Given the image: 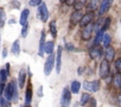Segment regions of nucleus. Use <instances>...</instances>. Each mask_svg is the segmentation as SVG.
Instances as JSON below:
<instances>
[{
	"instance_id": "20e7f679",
	"label": "nucleus",
	"mask_w": 121,
	"mask_h": 107,
	"mask_svg": "<svg viewBox=\"0 0 121 107\" xmlns=\"http://www.w3.org/2000/svg\"><path fill=\"white\" fill-rule=\"evenodd\" d=\"M109 62H107L106 60H103L101 63H100V76L102 79H107L108 75H109Z\"/></svg>"
},
{
	"instance_id": "e433bc0d",
	"label": "nucleus",
	"mask_w": 121,
	"mask_h": 107,
	"mask_svg": "<svg viewBox=\"0 0 121 107\" xmlns=\"http://www.w3.org/2000/svg\"><path fill=\"white\" fill-rule=\"evenodd\" d=\"M90 105L93 107H96V100L95 99H90Z\"/></svg>"
},
{
	"instance_id": "39448f33",
	"label": "nucleus",
	"mask_w": 121,
	"mask_h": 107,
	"mask_svg": "<svg viewBox=\"0 0 121 107\" xmlns=\"http://www.w3.org/2000/svg\"><path fill=\"white\" fill-rule=\"evenodd\" d=\"M38 16H39V18L43 22H46L48 20V18H49V11H48V7H46L45 3H42V5L38 7Z\"/></svg>"
},
{
	"instance_id": "72a5a7b5",
	"label": "nucleus",
	"mask_w": 121,
	"mask_h": 107,
	"mask_svg": "<svg viewBox=\"0 0 121 107\" xmlns=\"http://www.w3.org/2000/svg\"><path fill=\"white\" fill-rule=\"evenodd\" d=\"M27 32H29V25L26 24V25L23 27V30H22V36H23V37H26Z\"/></svg>"
},
{
	"instance_id": "2eb2a0df",
	"label": "nucleus",
	"mask_w": 121,
	"mask_h": 107,
	"mask_svg": "<svg viewBox=\"0 0 121 107\" xmlns=\"http://www.w3.org/2000/svg\"><path fill=\"white\" fill-rule=\"evenodd\" d=\"M29 14H30V11L29 10H24L23 12H22V16H20V20H19V23L22 24V25H26L27 24V17H29Z\"/></svg>"
},
{
	"instance_id": "a211bd4d",
	"label": "nucleus",
	"mask_w": 121,
	"mask_h": 107,
	"mask_svg": "<svg viewBox=\"0 0 121 107\" xmlns=\"http://www.w3.org/2000/svg\"><path fill=\"white\" fill-rule=\"evenodd\" d=\"M113 86L115 88H120L121 87V74H116L113 77Z\"/></svg>"
},
{
	"instance_id": "412c9836",
	"label": "nucleus",
	"mask_w": 121,
	"mask_h": 107,
	"mask_svg": "<svg viewBox=\"0 0 121 107\" xmlns=\"http://www.w3.org/2000/svg\"><path fill=\"white\" fill-rule=\"evenodd\" d=\"M6 79H7V73H6V70L1 69L0 70V85H5Z\"/></svg>"
},
{
	"instance_id": "b1692460",
	"label": "nucleus",
	"mask_w": 121,
	"mask_h": 107,
	"mask_svg": "<svg viewBox=\"0 0 121 107\" xmlns=\"http://www.w3.org/2000/svg\"><path fill=\"white\" fill-rule=\"evenodd\" d=\"M97 6H99V1H96V0H94V1H90V3H89V5H88V10H89V12H91V11L96 10V9H97Z\"/></svg>"
},
{
	"instance_id": "dca6fc26",
	"label": "nucleus",
	"mask_w": 121,
	"mask_h": 107,
	"mask_svg": "<svg viewBox=\"0 0 121 107\" xmlns=\"http://www.w3.org/2000/svg\"><path fill=\"white\" fill-rule=\"evenodd\" d=\"M52 51H53V42L49 40V42H46L45 45H44V52H46V54H49V55H51Z\"/></svg>"
},
{
	"instance_id": "9b49d317",
	"label": "nucleus",
	"mask_w": 121,
	"mask_h": 107,
	"mask_svg": "<svg viewBox=\"0 0 121 107\" xmlns=\"http://www.w3.org/2000/svg\"><path fill=\"white\" fill-rule=\"evenodd\" d=\"M104 55H106V61L107 62H112L114 60V56H115V50L112 48V46H108L106 48V52H104Z\"/></svg>"
},
{
	"instance_id": "f8f14e48",
	"label": "nucleus",
	"mask_w": 121,
	"mask_h": 107,
	"mask_svg": "<svg viewBox=\"0 0 121 107\" xmlns=\"http://www.w3.org/2000/svg\"><path fill=\"white\" fill-rule=\"evenodd\" d=\"M89 56H90V58H97L99 56H101V48L99 46V45H95V46H93V49L90 50V52H89Z\"/></svg>"
},
{
	"instance_id": "473e14b6",
	"label": "nucleus",
	"mask_w": 121,
	"mask_h": 107,
	"mask_svg": "<svg viewBox=\"0 0 121 107\" xmlns=\"http://www.w3.org/2000/svg\"><path fill=\"white\" fill-rule=\"evenodd\" d=\"M100 89V82L99 81H93V92H97Z\"/></svg>"
},
{
	"instance_id": "a878e982",
	"label": "nucleus",
	"mask_w": 121,
	"mask_h": 107,
	"mask_svg": "<svg viewBox=\"0 0 121 107\" xmlns=\"http://www.w3.org/2000/svg\"><path fill=\"white\" fill-rule=\"evenodd\" d=\"M0 107H11V102L5 98H0Z\"/></svg>"
},
{
	"instance_id": "c756f323",
	"label": "nucleus",
	"mask_w": 121,
	"mask_h": 107,
	"mask_svg": "<svg viewBox=\"0 0 121 107\" xmlns=\"http://www.w3.org/2000/svg\"><path fill=\"white\" fill-rule=\"evenodd\" d=\"M75 9H76V11H80L81 9H83V6H84V1H75Z\"/></svg>"
},
{
	"instance_id": "ea45409f",
	"label": "nucleus",
	"mask_w": 121,
	"mask_h": 107,
	"mask_svg": "<svg viewBox=\"0 0 121 107\" xmlns=\"http://www.w3.org/2000/svg\"><path fill=\"white\" fill-rule=\"evenodd\" d=\"M7 56V49L5 48L4 50H3V57H6Z\"/></svg>"
},
{
	"instance_id": "37998d69",
	"label": "nucleus",
	"mask_w": 121,
	"mask_h": 107,
	"mask_svg": "<svg viewBox=\"0 0 121 107\" xmlns=\"http://www.w3.org/2000/svg\"><path fill=\"white\" fill-rule=\"evenodd\" d=\"M120 88H121V87H120Z\"/></svg>"
},
{
	"instance_id": "7ed1b4c3",
	"label": "nucleus",
	"mask_w": 121,
	"mask_h": 107,
	"mask_svg": "<svg viewBox=\"0 0 121 107\" xmlns=\"http://www.w3.org/2000/svg\"><path fill=\"white\" fill-rule=\"evenodd\" d=\"M53 66H55V54H51V55L48 57L46 62H45V66H44V73L45 75H50L51 70L53 69Z\"/></svg>"
},
{
	"instance_id": "6ab92c4d",
	"label": "nucleus",
	"mask_w": 121,
	"mask_h": 107,
	"mask_svg": "<svg viewBox=\"0 0 121 107\" xmlns=\"http://www.w3.org/2000/svg\"><path fill=\"white\" fill-rule=\"evenodd\" d=\"M19 52H20V46H19V40H16L12 45V54L16 56L19 55Z\"/></svg>"
},
{
	"instance_id": "bb28decb",
	"label": "nucleus",
	"mask_w": 121,
	"mask_h": 107,
	"mask_svg": "<svg viewBox=\"0 0 121 107\" xmlns=\"http://www.w3.org/2000/svg\"><path fill=\"white\" fill-rule=\"evenodd\" d=\"M109 25H110V17H107V18H106V20H104V23H103V25H102L101 31H102V32H103V31H106V30L109 27Z\"/></svg>"
},
{
	"instance_id": "cd10ccee",
	"label": "nucleus",
	"mask_w": 121,
	"mask_h": 107,
	"mask_svg": "<svg viewBox=\"0 0 121 107\" xmlns=\"http://www.w3.org/2000/svg\"><path fill=\"white\" fill-rule=\"evenodd\" d=\"M50 31H51L52 36L56 37V35H57V29H56V23H55V22H51V23H50Z\"/></svg>"
},
{
	"instance_id": "1a4fd4ad",
	"label": "nucleus",
	"mask_w": 121,
	"mask_h": 107,
	"mask_svg": "<svg viewBox=\"0 0 121 107\" xmlns=\"http://www.w3.org/2000/svg\"><path fill=\"white\" fill-rule=\"evenodd\" d=\"M60 67H62V48L58 46L57 49V55H56V71H60Z\"/></svg>"
},
{
	"instance_id": "f3484780",
	"label": "nucleus",
	"mask_w": 121,
	"mask_h": 107,
	"mask_svg": "<svg viewBox=\"0 0 121 107\" xmlns=\"http://www.w3.org/2000/svg\"><path fill=\"white\" fill-rule=\"evenodd\" d=\"M44 40H45V32L43 31L42 37H40V43H39V55L40 56H43V54H44V45H45Z\"/></svg>"
},
{
	"instance_id": "393cba45",
	"label": "nucleus",
	"mask_w": 121,
	"mask_h": 107,
	"mask_svg": "<svg viewBox=\"0 0 121 107\" xmlns=\"http://www.w3.org/2000/svg\"><path fill=\"white\" fill-rule=\"evenodd\" d=\"M89 100H90V95L88 93H83L81 96V105H86Z\"/></svg>"
},
{
	"instance_id": "aec40b11",
	"label": "nucleus",
	"mask_w": 121,
	"mask_h": 107,
	"mask_svg": "<svg viewBox=\"0 0 121 107\" xmlns=\"http://www.w3.org/2000/svg\"><path fill=\"white\" fill-rule=\"evenodd\" d=\"M80 87H81V83H80L78 81H73V82H71V93H74V94L78 93Z\"/></svg>"
},
{
	"instance_id": "f704fd0d",
	"label": "nucleus",
	"mask_w": 121,
	"mask_h": 107,
	"mask_svg": "<svg viewBox=\"0 0 121 107\" xmlns=\"http://www.w3.org/2000/svg\"><path fill=\"white\" fill-rule=\"evenodd\" d=\"M30 5H32V6H40L42 5V1H39V0H36V1H30Z\"/></svg>"
},
{
	"instance_id": "6e6552de",
	"label": "nucleus",
	"mask_w": 121,
	"mask_h": 107,
	"mask_svg": "<svg viewBox=\"0 0 121 107\" xmlns=\"http://www.w3.org/2000/svg\"><path fill=\"white\" fill-rule=\"evenodd\" d=\"M93 18H94V13H93V12H87L86 14H83V18H82V20H81V23H80L81 26L84 27V26L91 24Z\"/></svg>"
},
{
	"instance_id": "4be33fe9",
	"label": "nucleus",
	"mask_w": 121,
	"mask_h": 107,
	"mask_svg": "<svg viewBox=\"0 0 121 107\" xmlns=\"http://www.w3.org/2000/svg\"><path fill=\"white\" fill-rule=\"evenodd\" d=\"M102 39H103V32L100 30V31L97 32V35H96L95 39H94V44H95V45H99V43H100V42H102Z\"/></svg>"
},
{
	"instance_id": "ddd939ff",
	"label": "nucleus",
	"mask_w": 121,
	"mask_h": 107,
	"mask_svg": "<svg viewBox=\"0 0 121 107\" xmlns=\"http://www.w3.org/2000/svg\"><path fill=\"white\" fill-rule=\"evenodd\" d=\"M31 100H32V86L29 85V87L26 89V93H25V103H26V106H30Z\"/></svg>"
},
{
	"instance_id": "f257e3e1",
	"label": "nucleus",
	"mask_w": 121,
	"mask_h": 107,
	"mask_svg": "<svg viewBox=\"0 0 121 107\" xmlns=\"http://www.w3.org/2000/svg\"><path fill=\"white\" fill-rule=\"evenodd\" d=\"M4 98L7 101H17L18 100V88H17V82L16 80H12L4 90Z\"/></svg>"
},
{
	"instance_id": "0eeeda50",
	"label": "nucleus",
	"mask_w": 121,
	"mask_h": 107,
	"mask_svg": "<svg viewBox=\"0 0 121 107\" xmlns=\"http://www.w3.org/2000/svg\"><path fill=\"white\" fill-rule=\"evenodd\" d=\"M82 18H83V14H82L81 11H75V12H73V14H71V17H70V23H71V25H76V24L81 23Z\"/></svg>"
},
{
	"instance_id": "f03ea898",
	"label": "nucleus",
	"mask_w": 121,
	"mask_h": 107,
	"mask_svg": "<svg viewBox=\"0 0 121 107\" xmlns=\"http://www.w3.org/2000/svg\"><path fill=\"white\" fill-rule=\"evenodd\" d=\"M70 100H71V90H69V88H64L62 93V99H60V105L63 107H69Z\"/></svg>"
},
{
	"instance_id": "c85d7f7f",
	"label": "nucleus",
	"mask_w": 121,
	"mask_h": 107,
	"mask_svg": "<svg viewBox=\"0 0 121 107\" xmlns=\"http://www.w3.org/2000/svg\"><path fill=\"white\" fill-rule=\"evenodd\" d=\"M5 18H6V14L3 10H0V27H3L4 24H5Z\"/></svg>"
},
{
	"instance_id": "9d476101",
	"label": "nucleus",
	"mask_w": 121,
	"mask_h": 107,
	"mask_svg": "<svg viewBox=\"0 0 121 107\" xmlns=\"http://www.w3.org/2000/svg\"><path fill=\"white\" fill-rule=\"evenodd\" d=\"M110 6H112V1H109V0H103V1L101 3V5H100V7H99V13H100V16H102L103 13H106V12L109 10Z\"/></svg>"
},
{
	"instance_id": "423d86ee",
	"label": "nucleus",
	"mask_w": 121,
	"mask_h": 107,
	"mask_svg": "<svg viewBox=\"0 0 121 107\" xmlns=\"http://www.w3.org/2000/svg\"><path fill=\"white\" fill-rule=\"evenodd\" d=\"M93 30H94V25H93V24H89V25L84 26V27L82 29V39L88 40V39L91 37Z\"/></svg>"
},
{
	"instance_id": "5701e85b",
	"label": "nucleus",
	"mask_w": 121,
	"mask_h": 107,
	"mask_svg": "<svg viewBox=\"0 0 121 107\" xmlns=\"http://www.w3.org/2000/svg\"><path fill=\"white\" fill-rule=\"evenodd\" d=\"M110 36L109 35H103V39H102V43H103V46H106V48H108L109 46V44H110Z\"/></svg>"
},
{
	"instance_id": "79ce46f5",
	"label": "nucleus",
	"mask_w": 121,
	"mask_h": 107,
	"mask_svg": "<svg viewBox=\"0 0 121 107\" xmlns=\"http://www.w3.org/2000/svg\"><path fill=\"white\" fill-rule=\"evenodd\" d=\"M38 93H39V94H38L39 96H42V95H43V94H42V87L39 88V90H38Z\"/></svg>"
},
{
	"instance_id": "4c0bfd02",
	"label": "nucleus",
	"mask_w": 121,
	"mask_h": 107,
	"mask_svg": "<svg viewBox=\"0 0 121 107\" xmlns=\"http://www.w3.org/2000/svg\"><path fill=\"white\" fill-rule=\"evenodd\" d=\"M65 48H67L68 50H75V48H74L71 44H67V45H65Z\"/></svg>"
},
{
	"instance_id": "2f4dec72",
	"label": "nucleus",
	"mask_w": 121,
	"mask_h": 107,
	"mask_svg": "<svg viewBox=\"0 0 121 107\" xmlns=\"http://www.w3.org/2000/svg\"><path fill=\"white\" fill-rule=\"evenodd\" d=\"M83 87H84L87 90H93V82L86 81V82H83Z\"/></svg>"
},
{
	"instance_id": "4468645a",
	"label": "nucleus",
	"mask_w": 121,
	"mask_h": 107,
	"mask_svg": "<svg viewBox=\"0 0 121 107\" xmlns=\"http://www.w3.org/2000/svg\"><path fill=\"white\" fill-rule=\"evenodd\" d=\"M25 79H26V70L25 69H22L19 71V80H18V83H19V87H24L25 86Z\"/></svg>"
},
{
	"instance_id": "58836bf2",
	"label": "nucleus",
	"mask_w": 121,
	"mask_h": 107,
	"mask_svg": "<svg viewBox=\"0 0 121 107\" xmlns=\"http://www.w3.org/2000/svg\"><path fill=\"white\" fill-rule=\"evenodd\" d=\"M117 103H119V106L121 107V93L117 95Z\"/></svg>"
},
{
	"instance_id": "7c9ffc66",
	"label": "nucleus",
	"mask_w": 121,
	"mask_h": 107,
	"mask_svg": "<svg viewBox=\"0 0 121 107\" xmlns=\"http://www.w3.org/2000/svg\"><path fill=\"white\" fill-rule=\"evenodd\" d=\"M115 68L117 70V74H121V58L115 61Z\"/></svg>"
},
{
	"instance_id": "a19ab883",
	"label": "nucleus",
	"mask_w": 121,
	"mask_h": 107,
	"mask_svg": "<svg viewBox=\"0 0 121 107\" xmlns=\"http://www.w3.org/2000/svg\"><path fill=\"white\" fill-rule=\"evenodd\" d=\"M9 71H10V64L7 63L6 64V73H7V75H9Z\"/></svg>"
},
{
	"instance_id": "c9c22d12",
	"label": "nucleus",
	"mask_w": 121,
	"mask_h": 107,
	"mask_svg": "<svg viewBox=\"0 0 121 107\" xmlns=\"http://www.w3.org/2000/svg\"><path fill=\"white\" fill-rule=\"evenodd\" d=\"M67 5H75V0H65Z\"/></svg>"
}]
</instances>
